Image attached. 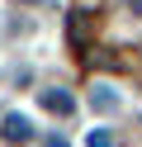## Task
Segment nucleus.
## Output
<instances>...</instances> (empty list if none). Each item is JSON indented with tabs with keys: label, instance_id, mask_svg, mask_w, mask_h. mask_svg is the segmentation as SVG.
I'll return each instance as SVG.
<instances>
[{
	"label": "nucleus",
	"instance_id": "nucleus-2",
	"mask_svg": "<svg viewBox=\"0 0 142 147\" xmlns=\"http://www.w3.org/2000/svg\"><path fill=\"white\" fill-rule=\"evenodd\" d=\"M43 109H52V114H71V95H66V90H43Z\"/></svg>",
	"mask_w": 142,
	"mask_h": 147
},
{
	"label": "nucleus",
	"instance_id": "nucleus-7",
	"mask_svg": "<svg viewBox=\"0 0 142 147\" xmlns=\"http://www.w3.org/2000/svg\"><path fill=\"white\" fill-rule=\"evenodd\" d=\"M47 147H66V142H62V138H47Z\"/></svg>",
	"mask_w": 142,
	"mask_h": 147
},
{
	"label": "nucleus",
	"instance_id": "nucleus-8",
	"mask_svg": "<svg viewBox=\"0 0 142 147\" xmlns=\"http://www.w3.org/2000/svg\"><path fill=\"white\" fill-rule=\"evenodd\" d=\"M19 5H47V0H19Z\"/></svg>",
	"mask_w": 142,
	"mask_h": 147
},
{
	"label": "nucleus",
	"instance_id": "nucleus-1",
	"mask_svg": "<svg viewBox=\"0 0 142 147\" xmlns=\"http://www.w3.org/2000/svg\"><path fill=\"white\" fill-rule=\"evenodd\" d=\"M28 138H33L28 114H5V142H28Z\"/></svg>",
	"mask_w": 142,
	"mask_h": 147
},
{
	"label": "nucleus",
	"instance_id": "nucleus-6",
	"mask_svg": "<svg viewBox=\"0 0 142 147\" xmlns=\"http://www.w3.org/2000/svg\"><path fill=\"white\" fill-rule=\"evenodd\" d=\"M128 10H137V14H142V0H128Z\"/></svg>",
	"mask_w": 142,
	"mask_h": 147
},
{
	"label": "nucleus",
	"instance_id": "nucleus-5",
	"mask_svg": "<svg viewBox=\"0 0 142 147\" xmlns=\"http://www.w3.org/2000/svg\"><path fill=\"white\" fill-rule=\"evenodd\" d=\"M71 43H76V48L85 43V14H76V19H71Z\"/></svg>",
	"mask_w": 142,
	"mask_h": 147
},
{
	"label": "nucleus",
	"instance_id": "nucleus-4",
	"mask_svg": "<svg viewBox=\"0 0 142 147\" xmlns=\"http://www.w3.org/2000/svg\"><path fill=\"white\" fill-rule=\"evenodd\" d=\"M95 90H100V95H90V105H95V109H114V105H118V100L109 95V86H95Z\"/></svg>",
	"mask_w": 142,
	"mask_h": 147
},
{
	"label": "nucleus",
	"instance_id": "nucleus-3",
	"mask_svg": "<svg viewBox=\"0 0 142 147\" xmlns=\"http://www.w3.org/2000/svg\"><path fill=\"white\" fill-rule=\"evenodd\" d=\"M85 147H114V133H109V128H90Z\"/></svg>",
	"mask_w": 142,
	"mask_h": 147
}]
</instances>
